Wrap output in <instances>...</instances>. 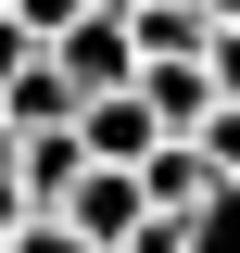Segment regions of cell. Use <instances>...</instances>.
I'll return each mask as SVG.
<instances>
[{
	"mask_svg": "<svg viewBox=\"0 0 240 253\" xmlns=\"http://www.w3.org/2000/svg\"><path fill=\"white\" fill-rule=\"evenodd\" d=\"M51 228H76L89 253H126V241L152 228V190L126 177V165H89V177H76V190L51 203Z\"/></svg>",
	"mask_w": 240,
	"mask_h": 253,
	"instance_id": "6da1fadb",
	"label": "cell"
},
{
	"mask_svg": "<svg viewBox=\"0 0 240 253\" xmlns=\"http://www.w3.org/2000/svg\"><path fill=\"white\" fill-rule=\"evenodd\" d=\"M51 63L76 76V101H114V89H139V38H126V13H89L76 38H51Z\"/></svg>",
	"mask_w": 240,
	"mask_h": 253,
	"instance_id": "7a4b0ae2",
	"label": "cell"
},
{
	"mask_svg": "<svg viewBox=\"0 0 240 253\" xmlns=\"http://www.w3.org/2000/svg\"><path fill=\"white\" fill-rule=\"evenodd\" d=\"M76 139H89V165H126V177H139V165L164 152V114H152L139 89H114V101H89V114H76Z\"/></svg>",
	"mask_w": 240,
	"mask_h": 253,
	"instance_id": "3957f363",
	"label": "cell"
},
{
	"mask_svg": "<svg viewBox=\"0 0 240 253\" xmlns=\"http://www.w3.org/2000/svg\"><path fill=\"white\" fill-rule=\"evenodd\" d=\"M126 38H139V63H202L215 51V13H202V0H139Z\"/></svg>",
	"mask_w": 240,
	"mask_h": 253,
	"instance_id": "277c9868",
	"label": "cell"
},
{
	"mask_svg": "<svg viewBox=\"0 0 240 253\" xmlns=\"http://www.w3.org/2000/svg\"><path fill=\"white\" fill-rule=\"evenodd\" d=\"M0 114H13V139H51V126H76L89 101H76V76H63V63L38 51L26 76H13V101H0Z\"/></svg>",
	"mask_w": 240,
	"mask_h": 253,
	"instance_id": "5b68a950",
	"label": "cell"
},
{
	"mask_svg": "<svg viewBox=\"0 0 240 253\" xmlns=\"http://www.w3.org/2000/svg\"><path fill=\"white\" fill-rule=\"evenodd\" d=\"M139 190H152V215H202V203H215L228 177L202 165V139H164V152L139 165Z\"/></svg>",
	"mask_w": 240,
	"mask_h": 253,
	"instance_id": "8992f818",
	"label": "cell"
},
{
	"mask_svg": "<svg viewBox=\"0 0 240 253\" xmlns=\"http://www.w3.org/2000/svg\"><path fill=\"white\" fill-rule=\"evenodd\" d=\"M89 13H101V0H13V26H26L38 51H51V38H76V26H89Z\"/></svg>",
	"mask_w": 240,
	"mask_h": 253,
	"instance_id": "52a82bcc",
	"label": "cell"
},
{
	"mask_svg": "<svg viewBox=\"0 0 240 253\" xmlns=\"http://www.w3.org/2000/svg\"><path fill=\"white\" fill-rule=\"evenodd\" d=\"M202 165L240 190V101H215V114H202Z\"/></svg>",
	"mask_w": 240,
	"mask_h": 253,
	"instance_id": "ba28073f",
	"label": "cell"
},
{
	"mask_svg": "<svg viewBox=\"0 0 240 253\" xmlns=\"http://www.w3.org/2000/svg\"><path fill=\"white\" fill-rule=\"evenodd\" d=\"M190 253H240V190H215V203H202V241H190Z\"/></svg>",
	"mask_w": 240,
	"mask_h": 253,
	"instance_id": "9c48e42d",
	"label": "cell"
},
{
	"mask_svg": "<svg viewBox=\"0 0 240 253\" xmlns=\"http://www.w3.org/2000/svg\"><path fill=\"white\" fill-rule=\"evenodd\" d=\"M202 76H215V101H240V26H215V51H202Z\"/></svg>",
	"mask_w": 240,
	"mask_h": 253,
	"instance_id": "30bf717a",
	"label": "cell"
},
{
	"mask_svg": "<svg viewBox=\"0 0 240 253\" xmlns=\"http://www.w3.org/2000/svg\"><path fill=\"white\" fill-rule=\"evenodd\" d=\"M26 63H38V38L13 26V13H0V101H13V76H26Z\"/></svg>",
	"mask_w": 240,
	"mask_h": 253,
	"instance_id": "8fae6325",
	"label": "cell"
},
{
	"mask_svg": "<svg viewBox=\"0 0 240 253\" xmlns=\"http://www.w3.org/2000/svg\"><path fill=\"white\" fill-rule=\"evenodd\" d=\"M13 253H89V241H76V228H51V215H38V228H26V241H13Z\"/></svg>",
	"mask_w": 240,
	"mask_h": 253,
	"instance_id": "7c38bea8",
	"label": "cell"
},
{
	"mask_svg": "<svg viewBox=\"0 0 240 253\" xmlns=\"http://www.w3.org/2000/svg\"><path fill=\"white\" fill-rule=\"evenodd\" d=\"M13 152H26V139H13V114H0V177H13Z\"/></svg>",
	"mask_w": 240,
	"mask_h": 253,
	"instance_id": "4fadbf2b",
	"label": "cell"
},
{
	"mask_svg": "<svg viewBox=\"0 0 240 253\" xmlns=\"http://www.w3.org/2000/svg\"><path fill=\"white\" fill-rule=\"evenodd\" d=\"M202 13H215V26H240V0H202Z\"/></svg>",
	"mask_w": 240,
	"mask_h": 253,
	"instance_id": "5bb4252c",
	"label": "cell"
},
{
	"mask_svg": "<svg viewBox=\"0 0 240 253\" xmlns=\"http://www.w3.org/2000/svg\"><path fill=\"white\" fill-rule=\"evenodd\" d=\"M101 13H139V0H101Z\"/></svg>",
	"mask_w": 240,
	"mask_h": 253,
	"instance_id": "9a60e30c",
	"label": "cell"
},
{
	"mask_svg": "<svg viewBox=\"0 0 240 253\" xmlns=\"http://www.w3.org/2000/svg\"><path fill=\"white\" fill-rule=\"evenodd\" d=\"M0 13H13V0H0Z\"/></svg>",
	"mask_w": 240,
	"mask_h": 253,
	"instance_id": "2e32d148",
	"label": "cell"
}]
</instances>
